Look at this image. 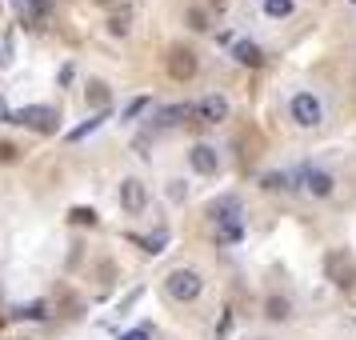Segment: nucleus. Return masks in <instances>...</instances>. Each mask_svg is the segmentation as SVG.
Returning a JSON list of instances; mask_svg holds the SVG:
<instances>
[{"label":"nucleus","instance_id":"f257e3e1","mask_svg":"<svg viewBox=\"0 0 356 340\" xmlns=\"http://www.w3.org/2000/svg\"><path fill=\"white\" fill-rule=\"evenodd\" d=\"M324 276H328L340 292H353L356 289V257H353V248H328V252H324Z\"/></svg>","mask_w":356,"mask_h":340},{"label":"nucleus","instance_id":"f03ea898","mask_svg":"<svg viewBox=\"0 0 356 340\" xmlns=\"http://www.w3.org/2000/svg\"><path fill=\"white\" fill-rule=\"evenodd\" d=\"M164 292L177 305H193L196 296L204 292V276L196 273V268H172V273L164 276Z\"/></svg>","mask_w":356,"mask_h":340},{"label":"nucleus","instance_id":"7ed1b4c3","mask_svg":"<svg viewBox=\"0 0 356 340\" xmlns=\"http://www.w3.org/2000/svg\"><path fill=\"white\" fill-rule=\"evenodd\" d=\"M13 124H20V129H33V132H56L60 129V113L52 108V104H24V108H17L13 113Z\"/></svg>","mask_w":356,"mask_h":340},{"label":"nucleus","instance_id":"20e7f679","mask_svg":"<svg viewBox=\"0 0 356 340\" xmlns=\"http://www.w3.org/2000/svg\"><path fill=\"white\" fill-rule=\"evenodd\" d=\"M289 116L300 124V129H316L324 120V104H321V97L316 92H292V100H289Z\"/></svg>","mask_w":356,"mask_h":340},{"label":"nucleus","instance_id":"39448f33","mask_svg":"<svg viewBox=\"0 0 356 340\" xmlns=\"http://www.w3.org/2000/svg\"><path fill=\"white\" fill-rule=\"evenodd\" d=\"M164 65H168V76H172V81H193L196 68H200V60H196V52H193V49H184V44H172Z\"/></svg>","mask_w":356,"mask_h":340},{"label":"nucleus","instance_id":"423d86ee","mask_svg":"<svg viewBox=\"0 0 356 340\" xmlns=\"http://www.w3.org/2000/svg\"><path fill=\"white\" fill-rule=\"evenodd\" d=\"M120 209L129 212V216H140V212L148 209V188H145V180H136V177H124L120 180Z\"/></svg>","mask_w":356,"mask_h":340},{"label":"nucleus","instance_id":"0eeeda50","mask_svg":"<svg viewBox=\"0 0 356 340\" xmlns=\"http://www.w3.org/2000/svg\"><path fill=\"white\" fill-rule=\"evenodd\" d=\"M193 116L200 120V124H225L228 120V100L216 97V92H212V97H200L193 104Z\"/></svg>","mask_w":356,"mask_h":340},{"label":"nucleus","instance_id":"6e6552de","mask_svg":"<svg viewBox=\"0 0 356 340\" xmlns=\"http://www.w3.org/2000/svg\"><path fill=\"white\" fill-rule=\"evenodd\" d=\"M188 164H193V172H200V177H216L220 172V152L212 145H193L188 148Z\"/></svg>","mask_w":356,"mask_h":340},{"label":"nucleus","instance_id":"1a4fd4ad","mask_svg":"<svg viewBox=\"0 0 356 340\" xmlns=\"http://www.w3.org/2000/svg\"><path fill=\"white\" fill-rule=\"evenodd\" d=\"M305 188L312 196H332V188H337V180H332V172L328 168H316V164H305Z\"/></svg>","mask_w":356,"mask_h":340},{"label":"nucleus","instance_id":"9d476101","mask_svg":"<svg viewBox=\"0 0 356 340\" xmlns=\"http://www.w3.org/2000/svg\"><path fill=\"white\" fill-rule=\"evenodd\" d=\"M212 220H216V225H232V220H241V212H244V204H241V196H220V200H216V204H212Z\"/></svg>","mask_w":356,"mask_h":340},{"label":"nucleus","instance_id":"9b49d317","mask_svg":"<svg viewBox=\"0 0 356 340\" xmlns=\"http://www.w3.org/2000/svg\"><path fill=\"white\" fill-rule=\"evenodd\" d=\"M232 60L244 65V68H260L264 65V49H260L257 40H236V44H232Z\"/></svg>","mask_w":356,"mask_h":340},{"label":"nucleus","instance_id":"f8f14e48","mask_svg":"<svg viewBox=\"0 0 356 340\" xmlns=\"http://www.w3.org/2000/svg\"><path fill=\"white\" fill-rule=\"evenodd\" d=\"M264 316H268V321H289L292 316V300L289 296H280V292H273V296H268V300H264Z\"/></svg>","mask_w":356,"mask_h":340},{"label":"nucleus","instance_id":"ddd939ff","mask_svg":"<svg viewBox=\"0 0 356 340\" xmlns=\"http://www.w3.org/2000/svg\"><path fill=\"white\" fill-rule=\"evenodd\" d=\"M184 116H193V104H168V108L156 113V129H172V124H180Z\"/></svg>","mask_w":356,"mask_h":340},{"label":"nucleus","instance_id":"4468645a","mask_svg":"<svg viewBox=\"0 0 356 340\" xmlns=\"http://www.w3.org/2000/svg\"><path fill=\"white\" fill-rule=\"evenodd\" d=\"M84 100H88L92 108H100V113H104V108H108V84H104V81H88Z\"/></svg>","mask_w":356,"mask_h":340},{"label":"nucleus","instance_id":"2eb2a0df","mask_svg":"<svg viewBox=\"0 0 356 340\" xmlns=\"http://www.w3.org/2000/svg\"><path fill=\"white\" fill-rule=\"evenodd\" d=\"M104 120H108V108H104V113H97V116H88V120H84V124H76V129L68 132V140H72V145H76V140H84V136H92V132H97L100 124H104Z\"/></svg>","mask_w":356,"mask_h":340},{"label":"nucleus","instance_id":"dca6fc26","mask_svg":"<svg viewBox=\"0 0 356 340\" xmlns=\"http://www.w3.org/2000/svg\"><path fill=\"white\" fill-rule=\"evenodd\" d=\"M132 241L140 244L148 257H156V252H164V244H168V228H156L152 236H132Z\"/></svg>","mask_w":356,"mask_h":340},{"label":"nucleus","instance_id":"f3484780","mask_svg":"<svg viewBox=\"0 0 356 340\" xmlns=\"http://www.w3.org/2000/svg\"><path fill=\"white\" fill-rule=\"evenodd\" d=\"M292 8H296V0H264V17H273V20L292 17Z\"/></svg>","mask_w":356,"mask_h":340},{"label":"nucleus","instance_id":"a211bd4d","mask_svg":"<svg viewBox=\"0 0 356 340\" xmlns=\"http://www.w3.org/2000/svg\"><path fill=\"white\" fill-rule=\"evenodd\" d=\"M129 24H132V13L129 8H120V13H113V20H108V33L113 36H129Z\"/></svg>","mask_w":356,"mask_h":340},{"label":"nucleus","instance_id":"6ab92c4d","mask_svg":"<svg viewBox=\"0 0 356 340\" xmlns=\"http://www.w3.org/2000/svg\"><path fill=\"white\" fill-rule=\"evenodd\" d=\"M244 241V225L232 220V225H220V244H241Z\"/></svg>","mask_w":356,"mask_h":340},{"label":"nucleus","instance_id":"aec40b11","mask_svg":"<svg viewBox=\"0 0 356 340\" xmlns=\"http://www.w3.org/2000/svg\"><path fill=\"white\" fill-rule=\"evenodd\" d=\"M24 8H29V20H33V24H40V20L49 17V0H29V4H24ZM24 8H20V13H24Z\"/></svg>","mask_w":356,"mask_h":340},{"label":"nucleus","instance_id":"412c9836","mask_svg":"<svg viewBox=\"0 0 356 340\" xmlns=\"http://www.w3.org/2000/svg\"><path fill=\"white\" fill-rule=\"evenodd\" d=\"M17 316H29V321H44L49 312H44V300H33V305L17 308Z\"/></svg>","mask_w":356,"mask_h":340},{"label":"nucleus","instance_id":"4be33fe9","mask_svg":"<svg viewBox=\"0 0 356 340\" xmlns=\"http://www.w3.org/2000/svg\"><path fill=\"white\" fill-rule=\"evenodd\" d=\"M120 340H152V328L140 324V328H129V332H120Z\"/></svg>","mask_w":356,"mask_h":340},{"label":"nucleus","instance_id":"5701e85b","mask_svg":"<svg viewBox=\"0 0 356 340\" xmlns=\"http://www.w3.org/2000/svg\"><path fill=\"white\" fill-rule=\"evenodd\" d=\"M8 65H13V36L0 40V68H8Z\"/></svg>","mask_w":356,"mask_h":340},{"label":"nucleus","instance_id":"b1692460","mask_svg":"<svg viewBox=\"0 0 356 340\" xmlns=\"http://www.w3.org/2000/svg\"><path fill=\"white\" fill-rule=\"evenodd\" d=\"M228 332H232V312H228V308H225V316L216 321V340H225Z\"/></svg>","mask_w":356,"mask_h":340},{"label":"nucleus","instance_id":"393cba45","mask_svg":"<svg viewBox=\"0 0 356 340\" xmlns=\"http://www.w3.org/2000/svg\"><path fill=\"white\" fill-rule=\"evenodd\" d=\"M145 108H148V97H136V100L129 104V108H124V120H132V116H140Z\"/></svg>","mask_w":356,"mask_h":340},{"label":"nucleus","instance_id":"a878e982","mask_svg":"<svg viewBox=\"0 0 356 340\" xmlns=\"http://www.w3.org/2000/svg\"><path fill=\"white\" fill-rule=\"evenodd\" d=\"M72 220H76V225H97V212L92 209H72Z\"/></svg>","mask_w":356,"mask_h":340},{"label":"nucleus","instance_id":"bb28decb","mask_svg":"<svg viewBox=\"0 0 356 340\" xmlns=\"http://www.w3.org/2000/svg\"><path fill=\"white\" fill-rule=\"evenodd\" d=\"M188 24H193L196 33H204V29H209V24H204V13H200V8H193V13H188Z\"/></svg>","mask_w":356,"mask_h":340},{"label":"nucleus","instance_id":"cd10ccee","mask_svg":"<svg viewBox=\"0 0 356 340\" xmlns=\"http://www.w3.org/2000/svg\"><path fill=\"white\" fill-rule=\"evenodd\" d=\"M168 196H172V200H184V180H168Z\"/></svg>","mask_w":356,"mask_h":340},{"label":"nucleus","instance_id":"c85d7f7f","mask_svg":"<svg viewBox=\"0 0 356 340\" xmlns=\"http://www.w3.org/2000/svg\"><path fill=\"white\" fill-rule=\"evenodd\" d=\"M0 161H17V145H4L0 140Z\"/></svg>","mask_w":356,"mask_h":340},{"label":"nucleus","instance_id":"c756f323","mask_svg":"<svg viewBox=\"0 0 356 340\" xmlns=\"http://www.w3.org/2000/svg\"><path fill=\"white\" fill-rule=\"evenodd\" d=\"M13 4H20V8H24V4H29V0H13Z\"/></svg>","mask_w":356,"mask_h":340},{"label":"nucleus","instance_id":"7c9ffc66","mask_svg":"<svg viewBox=\"0 0 356 340\" xmlns=\"http://www.w3.org/2000/svg\"><path fill=\"white\" fill-rule=\"evenodd\" d=\"M97 4H113V0H97Z\"/></svg>","mask_w":356,"mask_h":340},{"label":"nucleus","instance_id":"2f4dec72","mask_svg":"<svg viewBox=\"0 0 356 340\" xmlns=\"http://www.w3.org/2000/svg\"><path fill=\"white\" fill-rule=\"evenodd\" d=\"M252 340H268V337H252Z\"/></svg>","mask_w":356,"mask_h":340},{"label":"nucleus","instance_id":"473e14b6","mask_svg":"<svg viewBox=\"0 0 356 340\" xmlns=\"http://www.w3.org/2000/svg\"><path fill=\"white\" fill-rule=\"evenodd\" d=\"M353 4H356V0H353Z\"/></svg>","mask_w":356,"mask_h":340}]
</instances>
